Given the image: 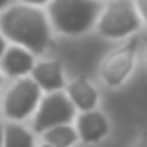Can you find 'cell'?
I'll use <instances>...</instances> for the list:
<instances>
[{
	"mask_svg": "<svg viewBox=\"0 0 147 147\" xmlns=\"http://www.w3.org/2000/svg\"><path fill=\"white\" fill-rule=\"evenodd\" d=\"M0 30L4 38H10L32 55L45 53L51 45V24L38 6H10L0 16Z\"/></svg>",
	"mask_w": 147,
	"mask_h": 147,
	"instance_id": "6da1fadb",
	"label": "cell"
},
{
	"mask_svg": "<svg viewBox=\"0 0 147 147\" xmlns=\"http://www.w3.org/2000/svg\"><path fill=\"white\" fill-rule=\"evenodd\" d=\"M103 10L101 0H51L49 14L57 30L81 34L93 26Z\"/></svg>",
	"mask_w": 147,
	"mask_h": 147,
	"instance_id": "7a4b0ae2",
	"label": "cell"
},
{
	"mask_svg": "<svg viewBox=\"0 0 147 147\" xmlns=\"http://www.w3.org/2000/svg\"><path fill=\"white\" fill-rule=\"evenodd\" d=\"M139 24L141 18L131 0H113L99 20V32L107 38H121L135 32Z\"/></svg>",
	"mask_w": 147,
	"mask_h": 147,
	"instance_id": "3957f363",
	"label": "cell"
},
{
	"mask_svg": "<svg viewBox=\"0 0 147 147\" xmlns=\"http://www.w3.org/2000/svg\"><path fill=\"white\" fill-rule=\"evenodd\" d=\"M2 141H4V131H2V125H0V147H2Z\"/></svg>",
	"mask_w": 147,
	"mask_h": 147,
	"instance_id": "ac0fdd59",
	"label": "cell"
},
{
	"mask_svg": "<svg viewBox=\"0 0 147 147\" xmlns=\"http://www.w3.org/2000/svg\"><path fill=\"white\" fill-rule=\"evenodd\" d=\"M135 10L147 20V0H135Z\"/></svg>",
	"mask_w": 147,
	"mask_h": 147,
	"instance_id": "4fadbf2b",
	"label": "cell"
},
{
	"mask_svg": "<svg viewBox=\"0 0 147 147\" xmlns=\"http://www.w3.org/2000/svg\"><path fill=\"white\" fill-rule=\"evenodd\" d=\"M26 4H30V6H40V4H47V2H51V0H24Z\"/></svg>",
	"mask_w": 147,
	"mask_h": 147,
	"instance_id": "9a60e30c",
	"label": "cell"
},
{
	"mask_svg": "<svg viewBox=\"0 0 147 147\" xmlns=\"http://www.w3.org/2000/svg\"><path fill=\"white\" fill-rule=\"evenodd\" d=\"M0 85H2V75H0Z\"/></svg>",
	"mask_w": 147,
	"mask_h": 147,
	"instance_id": "ffe728a7",
	"label": "cell"
},
{
	"mask_svg": "<svg viewBox=\"0 0 147 147\" xmlns=\"http://www.w3.org/2000/svg\"><path fill=\"white\" fill-rule=\"evenodd\" d=\"M10 2H12V0H0V10H2V8H6Z\"/></svg>",
	"mask_w": 147,
	"mask_h": 147,
	"instance_id": "e0dca14e",
	"label": "cell"
},
{
	"mask_svg": "<svg viewBox=\"0 0 147 147\" xmlns=\"http://www.w3.org/2000/svg\"><path fill=\"white\" fill-rule=\"evenodd\" d=\"M67 97L71 99L73 107L81 109L83 113H85V111H93L95 105H97V99H99L95 87H93L87 79H77V81H73V83L69 85V95H67Z\"/></svg>",
	"mask_w": 147,
	"mask_h": 147,
	"instance_id": "30bf717a",
	"label": "cell"
},
{
	"mask_svg": "<svg viewBox=\"0 0 147 147\" xmlns=\"http://www.w3.org/2000/svg\"><path fill=\"white\" fill-rule=\"evenodd\" d=\"M4 147H34V139L32 135L18 123H8L4 129Z\"/></svg>",
	"mask_w": 147,
	"mask_h": 147,
	"instance_id": "7c38bea8",
	"label": "cell"
},
{
	"mask_svg": "<svg viewBox=\"0 0 147 147\" xmlns=\"http://www.w3.org/2000/svg\"><path fill=\"white\" fill-rule=\"evenodd\" d=\"M0 67L10 77H22V75H28L32 71L34 57H32V53H28L26 49L16 45V47H10L4 51L2 59H0Z\"/></svg>",
	"mask_w": 147,
	"mask_h": 147,
	"instance_id": "9c48e42d",
	"label": "cell"
},
{
	"mask_svg": "<svg viewBox=\"0 0 147 147\" xmlns=\"http://www.w3.org/2000/svg\"><path fill=\"white\" fill-rule=\"evenodd\" d=\"M30 73H32V81L38 85L40 91L55 93V91H61L65 87L63 67H61L59 61H42V63H36Z\"/></svg>",
	"mask_w": 147,
	"mask_h": 147,
	"instance_id": "52a82bcc",
	"label": "cell"
},
{
	"mask_svg": "<svg viewBox=\"0 0 147 147\" xmlns=\"http://www.w3.org/2000/svg\"><path fill=\"white\" fill-rule=\"evenodd\" d=\"M4 51H6V38H4V36H0V59H2Z\"/></svg>",
	"mask_w": 147,
	"mask_h": 147,
	"instance_id": "2e32d148",
	"label": "cell"
},
{
	"mask_svg": "<svg viewBox=\"0 0 147 147\" xmlns=\"http://www.w3.org/2000/svg\"><path fill=\"white\" fill-rule=\"evenodd\" d=\"M107 133H109V123H107V119H105L103 113H99V111L93 109V111H85L79 117L77 135L85 143H95V141L103 139Z\"/></svg>",
	"mask_w": 147,
	"mask_h": 147,
	"instance_id": "ba28073f",
	"label": "cell"
},
{
	"mask_svg": "<svg viewBox=\"0 0 147 147\" xmlns=\"http://www.w3.org/2000/svg\"><path fill=\"white\" fill-rule=\"evenodd\" d=\"M45 143L53 145V147H69L77 141V129H73L71 125H57L47 129L45 133Z\"/></svg>",
	"mask_w": 147,
	"mask_h": 147,
	"instance_id": "8fae6325",
	"label": "cell"
},
{
	"mask_svg": "<svg viewBox=\"0 0 147 147\" xmlns=\"http://www.w3.org/2000/svg\"><path fill=\"white\" fill-rule=\"evenodd\" d=\"M42 147H53V145H49V143H45V145H42Z\"/></svg>",
	"mask_w": 147,
	"mask_h": 147,
	"instance_id": "d6986e66",
	"label": "cell"
},
{
	"mask_svg": "<svg viewBox=\"0 0 147 147\" xmlns=\"http://www.w3.org/2000/svg\"><path fill=\"white\" fill-rule=\"evenodd\" d=\"M133 59H135V42H129L127 47L119 49L115 55H111L105 65H103V79L111 87H119L127 75L133 69Z\"/></svg>",
	"mask_w": 147,
	"mask_h": 147,
	"instance_id": "8992f818",
	"label": "cell"
},
{
	"mask_svg": "<svg viewBox=\"0 0 147 147\" xmlns=\"http://www.w3.org/2000/svg\"><path fill=\"white\" fill-rule=\"evenodd\" d=\"M40 101V89L32 79H20L8 93L4 99V113L10 119H26L28 115H32V111L36 109Z\"/></svg>",
	"mask_w": 147,
	"mask_h": 147,
	"instance_id": "5b68a950",
	"label": "cell"
},
{
	"mask_svg": "<svg viewBox=\"0 0 147 147\" xmlns=\"http://www.w3.org/2000/svg\"><path fill=\"white\" fill-rule=\"evenodd\" d=\"M135 147H147V131H143V135L139 137V141H137Z\"/></svg>",
	"mask_w": 147,
	"mask_h": 147,
	"instance_id": "5bb4252c",
	"label": "cell"
},
{
	"mask_svg": "<svg viewBox=\"0 0 147 147\" xmlns=\"http://www.w3.org/2000/svg\"><path fill=\"white\" fill-rule=\"evenodd\" d=\"M73 117H75V107L71 99L61 91L49 93L38 107V113L34 119V131L45 133L47 129L57 125H71Z\"/></svg>",
	"mask_w": 147,
	"mask_h": 147,
	"instance_id": "277c9868",
	"label": "cell"
}]
</instances>
